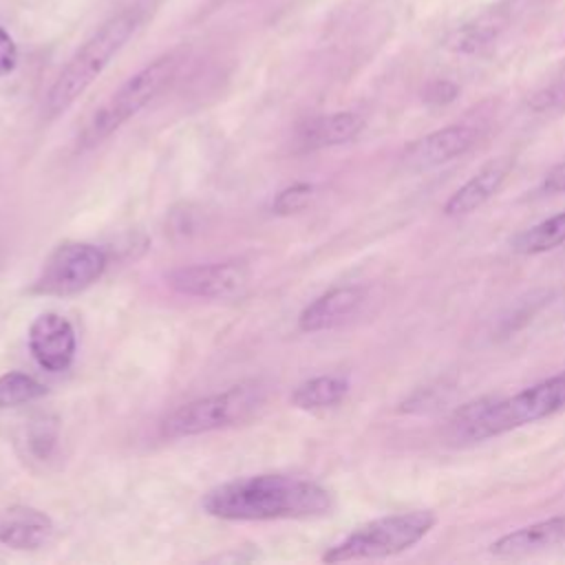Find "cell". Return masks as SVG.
I'll return each mask as SVG.
<instances>
[{"instance_id": "18", "label": "cell", "mask_w": 565, "mask_h": 565, "mask_svg": "<svg viewBox=\"0 0 565 565\" xmlns=\"http://www.w3.org/2000/svg\"><path fill=\"white\" fill-rule=\"evenodd\" d=\"M42 395H46V386L33 375L20 371H9L0 375V411L35 402Z\"/></svg>"}, {"instance_id": "11", "label": "cell", "mask_w": 565, "mask_h": 565, "mask_svg": "<svg viewBox=\"0 0 565 565\" xmlns=\"http://www.w3.org/2000/svg\"><path fill=\"white\" fill-rule=\"evenodd\" d=\"M366 291L360 285H342L324 291L316 300H311L298 316L300 331L316 333L340 327L342 322L351 320L360 307L364 305Z\"/></svg>"}, {"instance_id": "22", "label": "cell", "mask_w": 565, "mask_h": 565, "mask_svg": "<svg viewBox=\"0 0 565 565\" xmlns=\"http://www.w3.org/2000/svg\"><path fill=\"white\" fill-rule=\"evenodd\" d=\"M459 95V86L450 79H435L424 88V102L430 106H446L455 102Z\"/></svg>"}, {"instance_id": "17", "label": "cell", "mask_w": 565, "mask_h": 565, "mask_svg": "<svg viewBox=\"0 0 565 565\" xmlns=\"http://www.w3.org/2000/svg\"><path fill=\"white\" fill-rule=\"evenodd\" d=\"M563 243H565V212H558L516 234L510 245H512V252L532 256V254L556 249Z\"/></svg>"}, {"instance_id": "9", "label": "cell", "mask_w": 565, "mask_h": 565, "mask_svg": "<svg viewBox=\"0 0 565 565\" xmlns=\"http://www.w3.org/2000/svg\"><path fill=\"white\" fill-rule=\"evenodd\" d=\"M75 329L60 313H40L29 327V349L35 362L51 371H66L75 358Z\"/></svg>"}, {"instance_id": "4", "label": "cell", "mask_w": 565, "mask_h": 565, "mask_svg": "<svg viewBox=\"0 0 565 565\" xmlns=\"http://www.w3.org/2000/svg\"><path fill=\"white\" fill-rule=\"evenodd\" d=\"M267 388L256 380L234 384L221 393L192 399L168 413L159 433L166 439L194 437L221 428H230L252 419L265 404Z\"/></svg>"}, {"instance_id": "20", "label": "cell", "mask_w": 565, "mask_h": 565, "mask_svg": "<svg viewBox=\"0 0 565 565\" xmlns=\"http://www.w3.org/2000/svg\"><path fill=\"white\" fill-rule=\"evenodd\" d=\"M29 448L38 459H46L57 441V422L55 417L42 415L29 424V435H26Z\"/></svg>"}, {"instance_id": "1", "label": "cell", "mask_w": 565, "mask_h": 565, "mask_svg": "<svg viewBox=\"0 0 565 565\" xmlns=\"http://www.w3.org/2000/svg\"><path fill=\"white\" fill-rule=\"evenodd\" d=\"M203 512L223 521H278L329 514L331 492L311 481L289 475H254L212 488Z\"/></svg>"}, {"instance_id": "10", "label": "cell", "mask_w": 565, "mask_h": 565, "mask_svg": "<svg viewBox=\"0 0 565 565\" xmlns=\"http://www.w3.org/2000/svg\"><path fill=\"white\" fill-rule=\"evenodd\" d=\"M477 141V130L466 124H450L446 128L433 130L417 139L404 154V163L411 170H430L455 157L468 152Z\"/></svg>"}, {"instance_id": "2", "label": "cell", "mask_w": 565, "mask_h": 565, "mask_svg": "<svg viewBox=\"0 0 565 565\" xmlns=\"http://www.w3.org/2000/svg\"><path fill=\"white\" fill-rule=\"evenodd\" d=\"M565 411V371L541 380L510 397H479L455 411L450 439L483 441Z\"/></svg>"}, {"instance_id": "15", "label": "cell", "mask_w": 565, "mask_h": 565, "mask_svg": "<svg viewBox=\"0 0 565 565\" xmlns=\"http://www.w3.org/2000/svg\"><path fill=\"white\" fill-rule=\"evenodd\" d=\"M364 128V119L355 113H331L305 121L298 128L296 141L302 150H320L353 141Z\"/></svg>"}, {"instance_id": "7", "label": "cell", "mask_w": 565, "mask_h": 565, "mask_svg": "<svg viewBox=\"0 0 565 565\" xmlns=\"http://www.w3.org/2000/svg\"><path fill=\"white\" fill-rule=\"evenodd\" d=\"M106 254L90 243H62L42 265L31 294L73 296L88 289L106 269Z\"/></svg>"}, {"instance_id": "8", "label": "cell", "mask_w": 565, "mask_h": 565, "mask_svg": "<svg viewBox=\"0 0 565 565\" xmlns=\"http://www.w3.org/2000/svg\"><path fill=\"white\" fill-rule=\"evenodd\" d=\"M168 285L192 298H236L249 285V269L245 263L227 260V263H205V265H188L177 267L166 276Z\"/></svg>"}, {"instance_id": "21", "label": "cell", "mask_w": 565, "mask_h": 565, "mask_svg": "<svg viewBox=\"0 0 565 565\" xmlns=\"http://www.w3.org/2000/svg\"><path fill=\"white\" fill-rule=\"evenodd\" d=\"M313 192L316 188L311 183H294L285 190H280L271 203V210L280 216H287V214H296L300 210H305L311 199H313Z\"/></svg>"}, {"instance_id": "19", "label": "cell", "mask_w": 565, "mask_h": 565, "mask_svg": "<svg viewBox=\"0 0 565 565\" xmlns=\"http://www.w3.org/2000/svg\"><path fill=\"white\" fill-rule=\"evenodd\" d=\"M497 24L494 22H475V24H466L463 29H459L448 46L459 51V53H477L481 51L483 46H488L494 38H497Z\"/></svg>"}, {"instance_id": "14", "label": "cell", "mask_w": 565, "mask_h": 565, "mask_svg": "<svg viewBox=\"0 0 565 565\" xmlns=\"http://www.w3.org/2000/svg\"><path fill=\"white\" fill-rule=\"evenodd\" d=\"M53 534L51 519L31 505H11L0 514V545L11 550H38Z\"/></svg>"}, {"instance_id": "6", "label": "cell", "mask_w": 565, "mask_h": 565, "mask_svg": "<svg viewBox=\"0 0 565 565\" xmlns=\"http://www.w3.org/2000/svg\"><path fill=\"white\" fill-rule=\"evenodd\" d=\"M177 57L161 55L154 62L139 68L130 75L90 117L86 128L82 130L79 146L88 148L106 137H110L117 128H121L128 119H132L139 110H143L174 77Z\"/></svg>"}, {"instance_id": "24", "label": "cell", "mask_w": 565, "mask_h": 565, "mask_svg": "<svg viewBox=\"0 0 565 565\" xmlns=\"http://www.w3.org/2000/svg\"><path fill=\"white\" fill-rule=\"evenodd\" d=\"M541 190H543L545 194H561V192H565V161L558 163V166H554V168L545 174V179H543V183H541Z\"/></svg>"}, {"instance_id": "13", "label": "cell", "mask_w": 565, "mask_h": 565, "mask_svg": "<svg viewBox=\"0 0 565 565\" xmlns=\"http://www.w3.org/2000/svg\"><path fill=\"white\" fill-rule=\"evenodd\" d=\"M510 170H512L510 157L490 161L477 174H472L459 190H455L450 194V199L444 205V214L446 216H463V214L479 210L501 190Z\"/></svg>"}, {"instance_id": "12", "label": "cell", "mask_w": 565, "mask_h": 565, "mask_svg": "<svg viewBox=\"0 0 565 565\" xmlns=\"http://www.w3.org/2000/svg\"><path fill=\"white\" fill-rule=\"evenodd\" d=\"M565 545V516H552L532 525L516 527L490 545V554L499 558H516Z\"/></svg>"}, {"instance_id": "23", "label": "cell", "mask_w": 565, "mask_h": 565, "mask_svg": "<svg viewBox=\"0 0 565 565\" xmlns=\"http://www.w3.org/2000/svg\"><path fill=\"white\" fill-rule=\"evenodd\" d=\"M15 64H18V46L9 35V31L0 26V77L13 73Z\"/></svg>"}, {"instance_id": "3", "label": "cell", "mask_w": 565, "mask_h": 565, "mask_svg": "<svg viewBox=\"0 0 565 565\" xmlns=\"http://www.w3.org/2000/svg\"><path fill=\"white\" fill-rule=\"evenodd\" d=\"M139 22L141 15L137 9H124L102 22L97 31H93V35L84 44H79V49L62 66L46 93V117L64 113L102 75L110 60L132 38Z\"/></svg>"}, {"instance_id": "5", "label": "cell", "mask_w": 565, "mask_h": 565, "mask_svg": "<svg viewBox=\"0 0 565 565\" xmlns=\"http://www.w3.org/2000/svg\"><path fill=\"white\" fill-rule=\"evenodd\" d=\"M437 523V516L430 510H411L388 516L373 519L340 543L331 545L324 554V563H344V561H366V558H386L417 545Z\"/></svg>"}, {"instance_id": "16", "label": "cell", "mask_w": 565, "mask_h": 565, "mask_svg": "<svg viewBox=\"0 0 565 565\" xmlns=\"http://www.w3.org/2000/svg\"><path fill=\"white\" fill-rule=\"evenodd\" d=\"M349 393V380L342 375H318L298 384L291 393V404L302 411L338 406Z\"/></svg>"}]
</instances>
